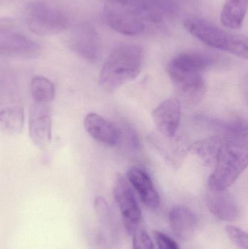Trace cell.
<instances>
[{"label": "cell", "instance_id": "7a4b0ae2", "mask_svg": "<svg viewBox=\"0 0 248 249\" xmlns=\"http://www.w3.org/2000/svg\"><path fill=\"white\" fill-rule=\"evenodd\" d=\"M248 161L247 139L231 138L223 142L208 181L209 189L227 190L246 169Z\"/></svg>", "mask_w": 248, "mask_h": 249}, {"label": "cell", "instance_id": "8fae6325", "mask_svg": "<svg viewBox=\"0 0 248 249\" xmlns=\"http://www.w3.org/2000/svg\"><path fill=\"white\" fill-rule=\"evenodd\" d=\"M182 117V105L176 98L166 99L153 111L154 124L162 136L174 137Z\"/></svg>", "mask_w": 248, "mask_h": 249}, {"label": "cell", "instance_id": "6da1fadb", "mask_svg": "<svg viewBox=\"0 0 248 249\" xmlns=\"http://www.w3.org/2000/svg\"><path fill=\"white\" fill-rule=\"evenodd\" d=\"M144 51L135 45H123L114 49L106 58L99 75V85L112 93L136 78L143 68Z\"/></svg>", "mask_w": 248, "mask_h": 249}, {"label": "cell", "instance_id": "52a82bcc", "mask_svg": "<svg viewBox=\"0 0 248 249\" xmlns=\"http://www.w3.org/2000/svg\"><path fill=\"white\" fill-rule=\"evenodd\" d=\"M113 196L123 216L127 230L130 233H133L142 220V213L128 180L122 174L116 176Z\"/></svg>", "mask_w": 248, "mask_h": 249}, {"label": "cell", "instance_id": "5b68a950", "mask_svg": "<svg viewBox=\"0 0 248 249\" xmlns=\"http://www.w3.org/2000/svg\"><path fill=\"white\" fill-rule=\"evenodd\" d=\"M23 18L29 30L41 36L62 33L70 25L69 18L63 10L42 0L26 4Z\"/></svg>", "mask_w": 248, "mask_h": 249}, {"label": "cell", "instance_id": "44dd1931", "mask_svg": "<svg viewBox=\"0 0 248 249\" xmlns=\"http://www.w3.org/2000/svg\"><path fill=\"white\" fill-rule=\"evenodd\" d=\"M132 235V249H155L152 240L143 228L138 227Z\"/></svg>", "mask_w": 248, "mask_h": 249}, {"label": "cell", "instance_id": "e0dca14e", "mask_svg": "<svg viewBox=\"0 0 248 249\" xmlns=\"http://www.w3.org/2000/svg\"><path fill=\"white\" fill-rule=\"evenodd\" d=\"M24 125V112L18 106L0 107V131L6 134L17 135L21 133Z\"/></svg>", "mask_w": 248, "mask_h": 249}, {"label": "cell", "instance_id": "d4e9b609", "mask_svg": "<svg viewBox=\"0 0 248 249\" xmlns=\"http://www.w3.org/2000/svg\"><path fill=\"white\" fill-rule=\"evenodd\" d=\"M119 131V142L123 139L124 142H128L130 147L132 149H137L139 146V139L135 130H132L131 127H124L121 130L118 127Z\"/></svg>", "mask_w": 248, "mask_h": 249}, {"label": "cell", "instance_id": "2e32d148", "mask_svg": "<svg viewBox=\"0 0 248 249\" xmlns=\"http://www.w3.org/2000/svg\"><path fill=\"white\" fill-rule=\"evenodd\" d=\"M248 10V0H226L221 13L223 26L229 29H240Z\"/></svg>", "mask_w": 248, "mask_h": 249}, {"label": "cell", "instance_id": "d6986e66", "mask_svg": "<svg viewBox=\"0 0 248 249\" xmlns=\"http://www.w3.org/2000/svg\"><path fill=\"white\" fill-rule=\"evenodd\" d=\"M223 142L218 137H212L197 142L193 146V151L205 163L215 165L217 156Z\"/></svg>", "mask_w": 248, "mask_h": 249}, {"label": "cell", "instance_id": "8992f818", "mask_svg": "<svg viewBox=\"0 0 248 249\" xmlns=\"http://www.w3.org/2000/svg\"><path fill=\"white\" fill-rule=\"evenodd\" d=\"M214 59L208 54L185 52L173 57L167 64V71L173 85L191 83L202 78L212 67Z\"/></svg>", "mask_w": 248, "mask_h": 249}, {"label": "cell", "instance_id": "277c9868", "mask_svg": "<svg viewBox=\"0 0 248 249\" xmlns=\"http://www.w3.org/2000/svg\"><path fill=\"white\" fill-rule=\"evenodd\" d=\"M183 26L189 34L205 45L247 59L248 39L243 35L231 33L199 18L186 19Z\"/></svg>", "mask_w": 248, "mask_h": 249}, {"label": "cell", "instance_id": "603a6c76", "mask_svg": "<svg viewBox=\"0 0 248 249\" xmlns=\"http://www.w3.org/2000/svg\"><path fill=\"white\" fill-rule=\"evenodd\" d=\"M94 206L98 216L101 219L102 221L109 224L112 218V213L106 200L103 197L99 196L95 199Z\"/></svg>", "mask_w": 248, "mask_h": 249}, {"label": "cell", "instance_id": "ffe728a7", "mask_svg": "<svg viewBox=\"0 0 248 249\" xmlns=\"http://www.w3.org/2000/svg\"><path fill=\"white\" fill-rule=\"evenodd\" d=\"M162 143H157V149L160 152H163V155L165 157V159L170 161L172 165L177 166L179 164V161L182 160L186 153V149L183 148V145L179 146V142H172V141H166L164 139H161Z\"/></svg>", "mask_w": 248, "mask_h": 249}, {"label": "cell", "instance_id": "30bf717a", "mask_svg": "<svg viewBox=\"0 0 248 249\" xmlns=\"http://www.w3.org/2000/svg\"><path fill=\"white\" fill-rule=\"evenodd\" d=\"M70 48L77 55L89 61H96L100 55V43L96 31L87 24H81L73 31Z\"/></svg>", "mask_w": 248, "mask_h": 249}, {"label": "cell", "instance_id": "3957f363", "mask_svg": "<svg viewBox=\"0 0 248 249\" xmlns=\"http://www.w3.org/2000/svg\"><path fill=\"white\" fill-rule=\"evenodd\" d=\"M104 4L105 21L124 35H137L145 29L152 15L140 0H100Z\"/></svg>", "mask_w": 248, "mask_h": 249}, {"label": "cell", "instance_id": "9a60e30c", "mask_svg": "<svg viewBox=\"0 0 248 249\" xmlns=\"http://www.w3.org/2000/svg\"><path fill=\"white\" fill-rule=\"evenodd\" d=\"M169 221L175 235L183 240L192 236L198 223L195 213L183 206H175L170 210Z\"/></svg>", "mask_w": 248, "mask_h": 249}, {"label": "cell", "instance_id": "4fadbf2b", "mask_svg": "<svg viewBox=\"0 0 248 249\" xmlns=\"http://www.w3.org/2000/svg\"><path fill=\"white\" fill-rule=\"evenodd\" d=\"M207 206L210 212L221 220L234 222L238 218L237 201L227 190L209 189L207 196Z\"/></svg>", "mask_w": 248, "mask_h": 249}, {"label": "cell", "instance_id": "ba28073f", "mask_svg": "<svg viewBox=\"0 0 248 249\" xmlns=\"http://www.w3.org/2000/svg\"><path fill=\"white\" fill-rule=\"evenodd\" d=\"M36 42L15 31L7 20H0V55L29 57L39 51Z\"/></svg>", "mask_w": 248, "mask_h": 249}, {"label": "cell", "instance_id": "ac0fdd59", "mask_svg": "<svg viewBox=\"0 0 248 249\" xmlns=\"http://www.w3.org/2000/svg\"><path fill=\"white\" fill-rule=\"evenodd\" d=\"M30 89L34 103L48 105L55 98V86L49 79L44 76L33 77L31 81Z\"/></svg>", "mask_w": 248, "mask_h": 249}, {"label": "cell", "instance_id": "cb8c5ba5", "mask_svg": "<svg viewBox=\"0 0 248 249\" xmlns=\"http://www.w3.org/2000/svg\"><path fill=\"white\" fill-rule=\"evenodd\" d=\"M153 235L159 249H180L177 243L166 234L155 231Z\"/></svg>", "mask_w": 248, "mask_h": 249}, {"label": "cell", "instance_id": "7402d4cb", "mask_svg": "<svg viewBox=\"0 0 248 249\" xmlns=\"http://www.w3.org/2000/svg\"><path fill=\"white\" fill-rule=\"evenodd\" d=\"M226 232L229 238L241 249H248V237L247 232L237 227L227 225Z\"/></svg>", "mask_w": 248, "mask_h": 249}, {"label": "cell", "instance_id": "9c48e42d", "mask_svg": "<svg viewBox=\"0 0 248 249\" xmlns=\"http://www.w3.org/2000/svg\"><path fill=\"white\" fill-rule=\"evenodd\" d=\"M29 136L33 143L41 149L49 146L52 139V118L48 105L33 104L30 111Z\"/></svg>", "mask_w": 248, "mask_h": 249}, {"label": "cell", "instance_id": "7c38bea8", "mask_svg": "<svg viewBox=\"0 0 248 249\" xmlns=\"http://www.w3.org/2000/svg\"><path fill=\"white\" fill-rule=\"evenodd\" d=\"M128 181L139 195L143 203L151 209H156L160 203V196L148 173L141 167H131L127 173Z\"/></svg>", "mask_w": 248, "mask_h": 249}, {"label": "cell", "instance_id": "5bb4252c", "mask_svg": "<svg viewBox=\"0 0 248 249\" xmlns=\"http://www.w3.org/2000/svg\"><path fill=\"white\" fill-rule=\"evenodd\" d=\"M84 126L89 135L97 142L107 146H115L119 143L118 127L99 114L92 112L86 115Z\"/></svg>", "mask_w": 248, "mask_h": 249}]
</instances>
